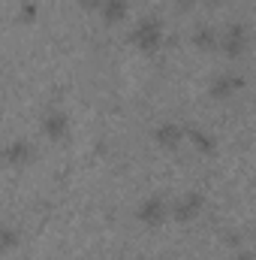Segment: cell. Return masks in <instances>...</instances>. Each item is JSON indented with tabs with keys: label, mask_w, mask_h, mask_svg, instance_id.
Wrapping results in <instances>:
<instances>
[{
	"label": "cell",
	"mask_w": 256,
	"mask_h": 260,
	"mask_svg": "<svg viewBox=\"0 0 256 260\" xmlns=\"http://www.w3.org/2000/svg\"><path fill=\"white\" fill-rule=\"evenodd\" d=\"M6 160H9L12 167H24V164H30V160H33V142L24 139V136L12 139V142L6 145Z\"/></svg>",
	"instance_id": "obj_7"
},
{
	"label": "cell",
	"mask_w": 256,
	"mask_h": 260,
	"mask_svg": "<svg viewBox=\"0 0 256 260\" xmlns=\"http://www.w3.org/2000/svg\"><path fill=\"white\" fill-rule=\"evenodd\" d=\"M0 233H3V236H0V248H3V251H12V248H15V242H18L15 227H12V224H3V227H0Z\"/></svg>",
	"instance_id": "obj_12"
},
{
	"label": "cell",
	"mask_w": 256,
	"mask_h": 260,
	"mask_svg": "<svg viewBox=\"0 0 256 260\" xmlns=\"http://www.w3.org/2000/svg\"><path fill=\"white\" fill-rule=\"evenodd\" d=\"M169 203L163 200L160 194H154V197H145L142 203H139V209H136V215H139V221L145 224V227H160L166 218H169Z\"/></svg>",
	"instance_id": "obj_2"
},
{
	"label": "cell",
	"mask_w": 256,
	"mask_h": 260,
	"mask_svg": "<svg viewBox=\"0 0 256 260\" xmlns=\"http://www.w3.org/2000/svg\"><path fill=\"white\" fill-rule=\"evenodd\" d=\"M178 3H196V0H178ZM205 3H214V0H205Z\"/></svg>",
	"instance_id": "obj_16"
},
{
	"label": "cell",
	"mask_w": 256,
	"mask_h": 260,
	"mask_svg": "<svg viewBox=\"0 0 256 260\" xmlns=\"http://www.w3.org/2000/svg\"><path fill=\"white\" fill-rule=\"evenodd\" d=\"M193 46H196V49H202V52H214V49H220V37H217V30H214V27L202 24V27L193 34Z\"/></svg>",
	"instance_id": "obj_9"
},
{
	"label": "cell",
	"mask_w": 256,
	"mask_h": 260,
	"mask_svg": "<svg viewBox=\"0 0 256 260\" xmlns=\"http://www.w3.org/2000/svg\"><path fill=\"white\" fill-rule=\"evenodd\" d=\"M133 43L139 46V52L145 55H154L160 46H163V21L157 15H148L142 18L136 27H133Z\"/></svg>",
	"instance_id": "obj_1"
},
{
	"label": "cell",
	"mask_w": 256,
	"mask_h": 260,
	"mask_svg": "<svg viewBox=\"0 0 256 260\" xmlns=\"http://www.w3.org/2000/svg\"><path fill=\"white\" fill-rule=\"evenodd\" d=\"M187 136L193 139V145L199 148V154H211V151L217 148V139L202 127H187Z\"/></svg>",
	"instance_id": "obj_11"
},
{
	"label": "cell",
	"mask_w": 256,
	"mask_h": 260,
	"mask_svg": "<svg viewBox=\"0 0 256 260\" xmlns=\"http://www.w3.org/2000/svg\"><path fill=\"white\" fill-rule=\"evenodd\" d=\"M136 260H154V257H148V254H139V257H136Z\"/></svg>",
	"instance_id": "obj_17"
},
{
	"label": "cell",
	"mask_w": 256,
	"mask_h": 260,
	"mask_svg": "<svg viewBox=\"0 0 256 260\" xmlns=\"http://www.w3.org/2000/svg\"><path fill=\"white\" fill-rule=\"evenodd\" d=\"M241 85H244V79L238 76V73H220V76H214L211 79V97H217V100H226V97H232L235 91H241Z\"/></svg>",
	"instance_id": "obj_6"
},
{
	"label": "cell",
	"mask_w": 256,
	"mask_h": 260,
	"mask_svg": "<svg viewBox=\"0 0 256 260\" xmlns=\"http://www.w3.org/2000/svg\"><path fill=\"white\" fill-rule=\"evenodd\" d=\"M69 130V115L64 109H46L42 112V133L49 139H64Z\"/></svg>",
	"instance_id": "obj_5"
},
{
	"label": "cell",
	"mask_w": 256,
	"mask_h": 260,
	"mask_svg": "<svg viewBox=\"0 0 256 260\" xmlns=\"http://www.w3.org/2000/svg\"><path fill=\"white\" fill-rule=\"evenodd\" d=\"M244 49H247V27L235 21V24H229V27L220 34V52L229 55V58H238Z\"/></svg>",
	"instance_id": "obj_3"
},
{
	"label": "cell",
	"mask_w": 256,
	"mask_h": 260,
	"mask_svg": "<svg viewBox=\"0 0 256 260\" xmlns=\"http://www.w3.org/2000/svg\"><path fill=\"white\" fill-rule=\"evenodd\" d=\"M100 15H103L106 24H118V21L127 15V0H103Z\"/></svg>",
	"instance_id": "obj_10"
},
{
	"label": "cell",
	"mask_w": 256,
	"mask_h": 260,
	"mask_svg": "<svg viewBox=\"0 0 256 260\" xmlns=\"http://www.w3.org/2000/svg\"><path fill=\"white\" fill-rule=\"evenodd\" d=\"M202 203H205V197L199 194V191H187V194H181L175 203H172V218L181 221V224H187V221H193V218L202 212Z\"/></svg>",
	"instance_id": "obj_4"
},
{
	"label": "cell",
	"mask_w": 256,
	"mask_h": 260,
	"mask_svg": "<svg viewBox=\"0 0 256 260\" xmlns=\"http://www.w3.org/2000/svg\"><path fill=\"white\" fill-rule=\"evenodd\" d=\"M184 136H187V127H181V124H175V121H166V124H160V127L154 130V139H157L163 148H178Z\"/></svg>",
	"instance_id": "obj_8"
},
{
	"label": "cell",
	"mask_w": 256,
	"mask_h": 260,
	"mask_svg": "<svg viewBox=\"0 0 256 260\" xmlns=\"http://www.w3.org/2000/svg\"><path fill=\"white\" fill-rule=\"evenodd\" d=\"M81 9H103V0H78Z\"/></svg>",
	"instance_id": "obj_14"
},
{
	"label": "cell",
	"mask_w": 256,
	"mask_h": 260,
	"mask_svg": "<svg viewBox=\"0 0 256 260\" xmlns=\"http://www.w3.org/2000/svg\"><path fill=\"white\" fill-rule=\"evenodd\" d=\"M33 18H36V3H30V0H27V3H21V12H18V21H27V24H30Z\"/></svg>",
	"instance_id": "obj_13"
},
{
	"label": "cell",
	"mask_w": 256,
	"mask_h": 260,
	"mask_svg": "<svg viewBox=\"0 0 256 260\" xmlns=\"http://www.w3.org/2000/svg\"><path fill=\"white\" fill-rule=\"evenodd\" d=\"M232 260H256V254H253V251H241V248H238Z\"/></svg>",
	"instance_id": "obj_15"
}]
</instances>
